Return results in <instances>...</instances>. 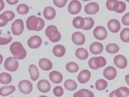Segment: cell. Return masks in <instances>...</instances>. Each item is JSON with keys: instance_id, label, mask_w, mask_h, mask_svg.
<instances>
[{"instance_id": "obj_44", "label": "cell", "mask_w": 129, "mask_h": 97, "mask_svg": "<svg viewBox=\"0 0 129 97\" xmlns=\"http://www.w3.org/2000/svg\"><path fill=\"white\" fill-rule=\"evenodd\" d=\"M39 19V25L37 29L35 31H39L43 29L45 25L44 21L43 19L40 17H38Z\"/></svg>"}, {"instance_id": "obj_17", "label": "cell", "mask_w": 129, "mask_h": 97, "mask_svg": "<svg viewBox=\"0 0 129 97\" xmlns=\"http://www.w3.org/2000/svg\"><path fill=\"white\" fill-rule=\"evenodd\" d=\"M38 88L42 93L48 92L50 91L51 85L50 83L46 80H41L38 84Z\"/></svg>"}, {"instance_id": "obj_29", "label": "cell", "mask_w": 129, "mask_h": 97, "mask_svg": "<svg viewBox=\"0 0 129 97\" xmlns=\"http://www.w3.org/2000/svg\"><path fill=\"white\" fill-rule=\"evenodd\" d=\"M64 87L66 89L69 91H73L77 88L76 83L72 80H67L64 82Z\"/></svg>"}, {"instance_id": "obj_30", "label": "cell", "mask_w": 129, "mask_h": 97, "mask_svg": "<svg viewBox=\"0 0 129 97\" xmlns=\"http://www.w3.org/2000/svg\"><path fill=\"white\" fill-rule=\"evenodd\" d=\"M12 80V77L10 74L3 72L0 74V82L2 84H8L11 82Z\"/></svg>"}, {"instance_id": "obj_48", "label": "cell", "mask_w": 129, "mask_h": 97, "mask_svg": "<svg viewBox=\"0 0 129 97\" xmlns=\"http://www.w3.org/2000/svg\"><path fill=\"white\" fill-rule=\"evenodd\" d=\"M109 97H117L115 93V90L112 91L109 95Z\"/></svg>"}, {"instance_id": "obj_38", "label": "cell", "mask_w": 129, "mask_h": 97, "mask_svg": "<svg viewBox=\"0 0 129 97\" xmlns=\"http://www.w3.org/2000/svg\"><path fill=\"white\" fill-rule=\"evenodd\" d=\"M53 92L54 94L56 96L61 97L63 94V89L60 86H56L54 88Z\"/></svg>"}, {"instance_id": "obj_15", "label": "cell", "mask_w": 129, "mask_h": 97, "mask_svg": "<svg viewBox=\"0 0 129 97\" xmlns=\"http://www.w3.org/2000/svg\"><path fill=\"white\" fill-rule=\"evenodd\" d=\"M110 31L112 33H117L121 29V25L119 21L116 19H113L109 21L107 24Z\"/></svg>"}, {"instance_id": "obj_10", "label": "cell", "mask_w": 129, "mask_h": 97, "mask_svg": "<svg viewBox=\"0 0 129 97\" xmlns=\"http://www.w3.org/2000/svg\"><path fill=\"white\" fill-rule=\"evenodd\" d=\"M42 40L40 36L35 35L31 36L28 40V46L32 49H36L41 46Z\"/></svg>"}, {"instance_id": "obj_2", "label": "cell", "mask_w": 129, "mask_h": 97, "mask_svg": "<svg viewBox=\"0 0 129 97\" xmlns=\"http://www.w3.org/2000/svg\"><path fill=\"white\" fill-rule=\"evenodd\" d=\"M45 35L52 42H58L61 38V35L58 31L57 28L53 25L47 27L45 30Z\"/></svg>"}, {"instance_id": "obj_18", "label": "cell", "mask_w": 129, "mask_h": 97, "mask_svg": "<svg viewBox=\"0 0 129 97\" xmlns=\"http://www.w3.org/2000/svg\"><path fill=\"white\" fill-rule=\"evenodd\" d=\"M103 50V44L98 42L92 43L90 46V51L93 54L97 55L102 53Z\"/></svg>"}, {"instance_id": "obj_26", "label": "cell", "mask_w": 129, "mask_h": 97, "mask_svg": "<svg viewBox=\"0 0 129 97\" xmlns=\"http://www.w3.org/2000/svg\"><path fill=\"white\" fill-rule=\"evenodd\" d=\"M106 6L109 10L116 11L119 6V3L117 0H109L107 1Z\"/></svg>"}, {"instance_id": "obj_37", "label": "cell", "mask_w": 129, "mask_h": 97, "mask_svg": "<svg viewBox=\"0 0 129 97\" xmlns=\"http://www.w3.org/2000/svg\"><path fill=\"white\" fill-rule=\"evenodd\" d=\"M121 39L124 42H129V28L123 29L120 33Z\"/></svg>"}, {"instance_id": "obj_21", "label": "cell", "mask_w": 129, "mask_h": 97, "mask_svg": "<svg viewBox=\"0 0 129 97\" xmlns=\"http://www.w3.org/2000/svg\"><path fill=\"white\" fill-rule=\"evenodd\" d=\"M49 78L52 82L55 84L60 83L63 80L62 75L58 71H54L50 72Z\"/></svg>"}, {"instance_id": "obj_33", "label": "cell", "mask_w": 129, "mask_h": 97, "mask_svg": "<svg viewBox=\"0 0 129 97\" xmlns=\"http://www.w3.org/2000/svg\"><path fill=\"white\" fill-rule=\"evenodd\" d=\"M108 83L103 79L98 80L95 83L96 88L99 91H103L107 87Z\"/></svg>"}, {"instance_id": "obj_19", "label": "cell", "mask_w": 129, "mask_h": 97, "mask_svg": "<svg viewBox=\"0 0 129 97\" xmlns=\"http://www.w3.org/2000/svg\"><path fill=\"white\" fill-rule=\"evenodd\" d=\"M39 63L40 67L44 71H49L52 69L53 67L52 62L48 59L45 58L40 59Z\"/></svg>"}, {"instance_id": "obj_22", "label": "cell", "mask_w": 129, "mask_h": 97, "mask_svg": "<svg viewBox=\"0 0 129 97\" xmlns=\"http://www.w3.org/2000/svg\"><path fill=\"white\" fill-rule=\"evenodd\" d=\"M15 89V87L13 85L4 86L0 89V94L2 96H6L12 94Z\"/></svg>"}, {"instance_id": "obj_47", "label": "cell", "mask_w": 129, "mask_h": 97, "mask_svg": "<svg viewBox=\"0 0 129 97\" xmlns=\"http://www.w3.org/2000/svg\"><path fill=\"white\" fill-rule=\"evenodd\" d=\"M7 2L9 4L11 5H14L18 3L19 1L18 0H15V1H9V0H6Z\"/></svg>"}, {"instance_id": "obj_32", "label": "cell", "mask_w": 129, "mask_h": 97, "mask_svg": "<svg viewBox=\"0 0 129 97\" xmlns=\"http://www.w3.org/2000/svg\"><path fill=\"white\" fill-rule=\"evenodd\" d=\"M106 51L109 54H114L118 53L119 50V47L115 43L109 44L107 45Z\"/></svg>"}, {"instance_id": "obj_20", "label": "cell", "mask_w": 129, "mask_h": 97, "mask_svg": "<svg viewBox=\"0 0 129 97\" xmlns=\"http://www.w3.org/2000/svg\"><path fill=\"white\" fill-rule=\"evenodd\" d=\"M43 15L48 20H52L56 16V10L51 7H47L44 10Z\"/></svg>"}, {"instance_id": "obj_34", "label": "cell", "mask_w": 129, "mask_h": 97, "mask_svg": "<svg viewBox=\"0 0 129 97\" xmlns=\"http://www.w3.org/2000/svg\"><path fill=\"white\" fill-rule=\"evenodd\" d=\"M85 20V25L82 28L83 29L85 30H90L94 26V21L92 18L91 17H86L84 18Z\"/></svg>"}, {"instance_id": "obj_43", "label": "cell", "mask_w": 129, "mask_h": 97, "mask_svg": "<svg viewBox=\"0 0 129 97\" xmlns=\"http://www.w3.org/2000/svg\"><path fill=\"white\" fill-rule=\"evenodd\" d=\"M122 23L125 26H129V12L124 15L121 19Z\"/></svg>"}, {"instance_id": "obj_49", "label": "cell", "mask_w": 129, "mask_h": 97, "mask_svg": "<svg viewBox=\"0 0 129 97\" xmlns=\"http://www.w3.org/2000/svg\"><path fill=\"white\" fill-rule=\"evenodd\" d=\"M125 80L126 83L129 85V74L127 75L125 77Z\"/></svg>"}, {"instance_id": "obj_3", "label": "cell", "mask_w": 129, "mask_h": 97, "mask_svg": "<svg viewBox=\"0 0 129 97\" xmlns=\"http://www.w3.org/2000/svg\"><path fill=\"white\" fill-rule=\"evenodd\" d=\"M106 59L103 56L92 57L88 61L89 67L93 70H96L99 68L105 67L106 64Z\"/></svg>"}, {"instance_id": "obj_50", "label": "cell", "mask_w": 129, "mask_h": 97, "mask_svg": "<svg viewBox=\"0 0 129 97\" xmlns=\"http://www.w3.org/2000/svg\"><path fill=\"white\" fill-rule=\"evenodd\" d=\"M39 97H48L47 96H44V95H42V96H40Z\"/></svg>"}, {"instance_id": "obj_27", "label": "cell", "mask_w": 129, "mask_h": 97, "mask_svg": "<svg viewBox=\"0 0 129 97\" xmlns=\"http://www.w3.org/2000/svg\"><path fill=\"white\" fill-rule=\"evenodd\" d=\"M85 21L84 18L81 16L75 17L73 21V25L77 29H82L85 25Z\"/></svg>"}, {"instance_id": "obj_7", "label": "cell", "mask_w": 129, "mask_h": 97, "mask_svg": "<svg viewBox=\"0 0 129 97\" xmlns=\"http://www.w3.org/2000/svg\"><path fill=\"white\" fill-rule=\"evenodd\" d=\"M93 33L94 37L99 40H104L107 37V31L103 26L96 27L93 30Z\"/></svg>"}, {"instance_id": "obj_36", "label": "cell", "mask_w": 129, "mask_h": 97, "mask_svg": "<svg viewBox=\"0 0 129 97\" xmlns=\"http://www.w3.org/2000/svg\"><path fill=\"white\" fill-rule=\"evenodd\" d=\"M29 7L24 4H21L19 5L16 9L17 12L21 15L26 14L29 11Z\"/></svg>"}, {"instance_id": "obj_11", "label": "cell", "mask_w": 129, "mask_h": 97, "mask_svg": "<svg viewBox=\"0 0 129 97\" xmlns=\"http://www.w3.org/2000/svg\"><path fill=\"white\" fill-rule=\"evenodd\" d=\"M114 64L119 68L124 69L127 65V60L123 55H118L115 56L114 59Z\"/></svg>"}, {"instance_id": "obj_14", "label": "cell", "mask_w": 129, "mask_h": 97, "mask_svg": "<svg viewBox=\"0 0 129 97\" xmlns=\"http://www.w3.org/2000/svg\"><path fill=\"white\" fill-rule=\"evenodd\" d=\"M72 40L73 42L77 45H82L85 42V37L81 32H76L72 35Z\"/></svg>"}, {"instance_id": "obj_8", "label": "cell", "mask_w": 129, "mask_h": 97, "mask_svg": "<svg viewBox=\"0 0 129 97\" xmlns=\"http://www.w3.org/2000/svg\"><path fill=\"white\" fill-rule=\"evenodd\" d=\"M82 5L78 1L74 0L70 2L68 7V10L70 14L72 15L76 14L81 11Z\"/></svg>"}, {"instance_id": "obj_25", "label": "cell", "mask_w": 129, "mask_h": 97, "mask_svg": "<svg viewBox=\"0 0 129 97\" xmlns=\"http://www.w3.org/2000/svg\"><path fill=\"white\" fill-rule=\"evenodd\" d=\"M76 55L79 59L84 60L88 58V53L86 49L79 48L76 50Z\"/></svg>"}, {"instance_id": "obj_9", "label": "cell", "mask_w": 129, "mask_h": 97, "mask_svg": "<svg viewBox=\"0 0 129 97\" xmlns=\"http://www.w3.org/2000/svg\"><path fill=\"white\" fill-rule=\"evenodd\" d=\"M38 18L35 16H30L26 20V28L29 30L36 31L38 28Z\"/></svg>"}, {"instance_id": "obj_40", "label": "cell", "mask_w": 129, "mask_h": 97, "mask_svg": "<svg viewBox=\"0 0 129 97\" xmlns=\"http://www.w3.org/2000/svg\"><path fill=\"white\" fill-rule=\"evenodd\" d=\"M119 6L115 12L118 13H121L124 12L126 9V5L124 2L122 1H119Z\"/></svg>"}, {"instance_id": "obj_12", "label": "cell", "mask_w": 129, "mask_h": 97, "mask_svg": "<svg viewBox=\"0 0 129 97\" xmlns=\"http://www.w3.org/2000/svg\"><path fill=\"white\" fill-rule=\"evenodd\" d=\"M85 11L89 15H94L96 14L100 10V6L96 2H91L85 6Z\"/></svg>"}, {"instance_id": "obj_4", "label": "cell", "mask_w": 129, "mask_h": 97, "mask_svg": "<svg viewBox=\"0 0 129 97\" xmlns=\"http://www.w3.org/2000/svg\"><path fill=\"white\" fill-rule=\"evenodd\" d=\"M4 67L7 71L14 72L18 69L19 63L17 60L12 57L7 58L4 63Z\"/></svg>"}, {"instance_id": "obj_6", "label": "cell", "mask_w": 129, "mask_h": 97, "mask_svg": "<svg viewBox=\"0 0 129 97\" xmlns=\"http://www.w3.org/2000/svg\"><path fill=\"white\" fill-rule=\"evenodd\" d=\"M18 88L20 91L24 94L30 93L33 89L32 83L28 80H25L21 81L18 84Z\"/></svg>"}, {"instance_id": "obj_24", "label": "cell", "mask_w": 129, "mask_h": 97, "mask_svg": "<svg viewBox=\"0 0 129 97\" xmlns=\"http://www.w3.org/2000/svg\"><path fill=\"white\" fill-rule=\"evenodd\" d=\"M53 53L55 56L57 57H61L65 54L66 49L62 45L58 44L55 45L53 48Z\"/></svg>"}, {"instance_id": "obj_41", "label": "cell", "mask_w": 129, "mask_h": 97, "mask_svg": "<svg viewBox=\"0 0 129 97\" xmlns=\"http://www.w3.org/2000/svg\"><path fill=\"white\" fill-rule=\"evenodd\" d=\"M68 1V0H62V1L54 0L53 1V2L54 4L57 7L59 8H62L65 6Z\"/></svg>"}, {"instance_id": "obj_45", "label": "cell", "mask_w": 129, "mask_h": 97, "mask_svg": "<svg viewBox=\"0 0 129 97\" xmlns=\"http://www.w3.org/2000/svg\"><path fill=\"white\" fill-rule=\"evenodd\" d=\"M80 90L84 92L86 94L87 97H94V95L93 93L88 89H80Z\"/></svg>"}, {"instance_id": "obj_46", "label": "cell", "mask_w": 129, "mask_h": 97, "mask_svg": "<svg viewBox=\"0 0 129 97\" xmlns=\"http://www.w3.org/2000/svg\"><path fill=\"white\" fill-rule=\"evenodd\" d=\"M73 97H87V96L84 92L79 90L74 93Z\"/></svg>"}, {"instance_id": "obj_28", "label": "cell", "mask_w": 129, "mask_h": 97, "mask_svg": "<svg viewBox=\"0 0 129 97\" xmlns=\"http://www.w3.org/2000/svg\"><path fill=\"white\" fill-rule=\"evenodd\" d=\"M115 93L117 97H127L129 96V89L122 87L115 90Z\"/></svg>"}, {"instance_id": "obj_16", "label": "cell", "mask_w": 129, "mask_h": 97, "mask_svg": "<svg viewBox=\"0 0 129 97\" xmlns=\"http://www.w3.org/2000/svg\"><path fill=\"white\" fill-rule=\"evenodd\" d=\"M91 74L90 71L84 69L80 72L78 76V80L79 83L84 84L87 82L90 79Z\"/></svg>"}, {"instance_id": "obj_23", "label": "cell", "mask_w": 129, "mask_h": 97, "mask_svg": "<svg viewBox=\"0 0 129 97\" xmlns=\"http://www.w3.org/2000/svg\"><path fill=\"white\" fill-rule=\"evenodd\" d=\"M29 72L32 80L35 81L38 79L39 77V72L38 68L34 64L30 65L29 68Z\"/></svg>"}, {"instance_id": "obj_13", "label": "cell", "mask_w": 129, "mask_h": 97, "mask_svg": "<svg viewBox=\"0 0 129 97\" xmlns=\"http://www.w3.org/2000/svg\"><path fill=\"white\" fill-rule=\"evenodd\" d=\"M116 69L112 66H109L106 68L103 71V76L109 80L114 79L117 75Z\"/></svg>"}, {"instance_id": "obj_42", "label": "cell", "mask_w": 129, "mask_h": 97, "mask_svg": "<svg viewBox=\"0 0 129 97\" xmlns=\"http://www.w3.org/2000/svg\"><path fill=\"white\" fill-rule=\"evenodd\" d=\"M2 14L6 15L8 17L9 21L12 20L15 17L14 13L13 11H5Z\"/></svg>"}, {"instance_id": "obj_51", "label": "cell", "mask_w": 129, "mask_h": 97, "mask_svg": "<svg viewBox=\"0 0 129 97\" xmlns=\"http://www.w3.org/2000/svg\"></svg>"}, {"instance_id": "obj_31", "label": "cell", "mask_w": 129, "mask_h": 97, "mask_svg": "<svg viewBox=\"0 0 129 97\" xmlns=\"http://www.w3.org/2000/svg\"><path fill=\"white\" fill-rule=\"evenodd\" d=\"M66 69L69 72L72 73L76 72L79 70V67L76 63L74 62H69L67 64Z\"/></svg>"}, {"instance_id": "obj_5", "label": "cell", "mask_w": 129, "mask_h": 97, "mask_svg": "<svg viewBox=\"0 0 129 97\" xmlns=\"http://www.w3.org/2000/svg\"><path fill=\"white\" fill-rule=\"evenodd\" d=\"M11 29L14 35H20L24 30L23 21L20 19L16 20L12 23Z\"/></svg>"}, {"instance_id": "obj_39", "label": "cell", "mask_w": 129, "mask_h": 97, "mask_svg": "<svg viewBox=\"0 0 129 97\" xmlns=\"http://www.w3.org/2000/svg\"><path fill=\"white\" fill-rule=\"evenodd\" d=\"M9 21L8 17L6 15L2 14L0 15V26H5Z\"/></svg>"}, {"instance_id": "obj_35", "label": "cell", "mask_w": 129, "mask_h": 97, "mask_svg": "<svg viewBox=\"0 0 129 97\" xmlns=\"http://www.w3.org/2000/svg\"><path fill=\"white\" fill-rule=\"evenodd\" d=\"M12 37L10 35L4 34L2 35L0 37V45H4L8 44L12 40Z\"/></svg>"}, {"instance_id": "obj_1", "label": "cell", "mask_w": 129, "mask_h": 97, "mask_svg": "<svg viewBox=\"0 0 129 97\" xmlns=\"http://www.w3.org/2000/svg\"><path fill=\"white\" fill-rule=\"evenodd\" d=\"M10 51L16 59H23L26 56V51L19 42L16 41L12 43L10 47Z\"/></svg>"}]
</instances>
